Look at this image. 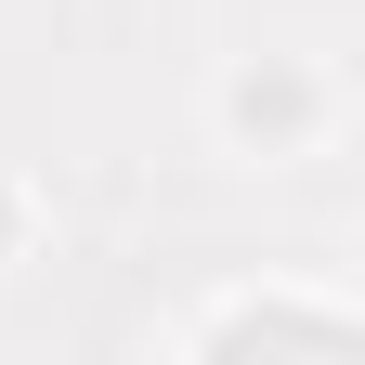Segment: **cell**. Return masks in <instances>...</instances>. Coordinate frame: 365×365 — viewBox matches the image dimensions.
Segmentation results:
<instances>
[{"label":"cell","mask_w":365,"mask_h":365,"mask_svg":"<svg viewBox=\"0 0 365 365\" xmlns=\"http://www.w3.org/2000/svg\"><path fill=\"white\" fill-rule=\"evenodd\" d=\"M209 339H313V352H352V327H339V313H287V300H261V313H222Z\"/></svg>","instance_id":"obj_1"},{"label":"cell","mask_w":365,"mask_h":365,"mask_svg":"<svg viewBox=\"0 0 365 365\" xmlns=\"http://www.w3.org/2000/svg\"><path fill=\"white\" fill-rule=\"evenodd\" d=\"M0 248H14V182H0Z\"/></svg>","instance_id":"obj_3"},{"label":"cell","mask_w":365,"mask_h":365,"mask_svg":"<svg viewBox=\"0 0 365 365\" xmlns=\"http://www.w3.org/2000/svg\"><path fill=\"white\" fill-rule=\"evenodd\" d=\"M300 118H313V78H287V66L235 78V130H300Z\"/></svg>","instance_id":"obj_2"}]
</instances>
